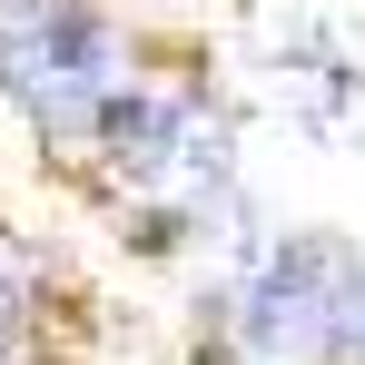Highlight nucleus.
<instances>
[{
    "mask_svg": "<svg viewBox=\"0 0 365 365\" xmlns=\"http://www.w3.org/2000/svg\"><path fill=\"white\" fill-rule=\"evenodd\" d=\"M237 336L247 356L287 365V356H346V336L365 326V267L346 237H287L247 267L237 287Z\"/></svg>",
    "mask_w": 365,
    "mask_h": 365,
    "instance_id": "f257e3e1",
    "label": "nucleus"
},
{
    "mask_svg": "<svg viewBox=\"0 0 365 365\" xmlns=\"http://www.w3.org/2000/svg\"><path fill=\"white\" fill-rule=\"evenodd\" d=\"M0 89L40 128H99L109 99L128 89V50L79 0H30L0 20Z\"/></svg>",
    "mask_w": 365,
    "mask_h": 365,
    "instance_id": "f03ea898",
    "label": "nucleus"
},
{
    "mask_svg": "<svg viewBox=\"0 0 365 365\" xmlns=\"http://www.w3.org/2000/svg\"><path fill=\"white\" fill-rule=\"evenodd\" d=\"M109 178L128 197H148V207H207L217 187H227V119L217 109H197V99H158V89H119L109 99Z\"/></svg>",
    "mask_w": 365,
    "mask_h": 365,
    "instance_id": "7ed1b4c3",
    "label": "nucleus"
},
{
    "mask_svg": "<svg viewBox=\"0 0 365 365\" xmlns=\"http://www.w3.org/2000/svg\"><path fill=\"white\" fill-rule=\"evenodd\" d=\"M277 99L287 109H306L316 128H346L365 109V79L346 60H326V50H297V60H277Z\"/></svg>",
    "mask_w": 365,
    "mask_h": 365,
    "instance_id": "20e7f679",
    "label": "nucleus"
},
{
    "mask_svg": "<svg viewBox=\"0 0 365 365\" xmlns=\"http://www.w3.org/2000/svg\"><path fill=\"white\" fill-rule=\"evenodd\" d=\"M346 365H365V326H356V336H346Z\"/></svg>",
    "mask_w": 365,
    "mask_h": 365,
    "instance_id": "39448f33",
    "label": "nucleus"
},
{
    "mask_svg": "<svg viewBox=\"0 0 365 365\" xmlns=\"http://www.w3.org/2000/svg\"><path fill=\"white\" fill-rule=\"evenodd\" d=\"M0 336H10V287H0Z\"/></svg>",
    "mask_w": 365,
    "mask_h": 365,
    "instance_id": "423d86ee",
    "label": "nucleus"
}]
</instances>
